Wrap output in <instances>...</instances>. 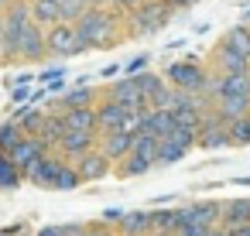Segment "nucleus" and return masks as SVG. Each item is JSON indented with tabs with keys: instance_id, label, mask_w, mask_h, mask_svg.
Wrapping results in <instances>:
<instances>
[{
	"instance_id": "obj_1",
	"label": "nucleus",
	"mask_w": 250,
	"mask_h": 236,
	"mask_svg": "<svg viewBox=\"0 0 250 236\" xmlns=\"http://www.w3.org/2000/svg\"><path fill=\"white\" fill-rule=\"evenodd\" d=\"M76 41L79 48H106L117 41V31H120V14H113L110 7H86L76 21Z\"/></svg>"
},
{
	"instance_id": "obj_2",
	"label": "nucleus",
	"mask_w": 250,
	"mask_h": 236,
	"mask_svg": "<svg viewBox=\"0 0 250 236\" xmlns=\"http://www.w3.org/2000/svg\"><path fill=\"white\" fill-rule=\"evenodd\" d=\"M171 21V11L165 0H144L141 7H134L127 14V38H147L154 31H161Z\"/></svg>"
},
{
	"instance_id": "obj_3",
	"label": "nucleus",
	"mask_w": 250,
	"mask_h": 236,
	"mask_svg": "<svg viewBox=\"0 0 250 236\" xmlns=\"http://www.w3.org/2000/svg\"><path fill=\"white\" fill-rule=\"evenodd\" d=\"M165 82L178 93H206V82H209V72L192 62V59H182V62H171L165 69Z\"/></svg>"
},
{
	"instance_id": "obj_4",
	"label": "nucleus",
	"mask_w": 250,
	"mask_h": 236,
	"mask_svg": "<svg viewBox=\"0 0 250 236\" xmlns=\"http://www.w3.org/2000/svg\"><path fill=\"white\" fill-rule=\"evenodd\" d=\"M45 48L48 55H59V59H69V55H83L79 41H76V28L69 21H59L52 28H45Z\"/></svg>"
},
{
	"instance_id": "obj_5",
	"label": "nucleus",
	"mask_w": 250,
	"mask_h": 236,
	"mask_svg": "<svg viewBox=\"0 0 250 236\" xmlns=\"http://www.w3.org/2000/svg\"><path fill=\"white\" fill-rule=\"evenodd\" d=\"M229 123L226 120H219L212 110L209 113H202V123H199V130H195V147H206V151H216V147H229Z\"/></svg>"
},
{
	"instance_id": "obj_6",
	"label": "nucleus",
	"mask_w": 250,
	"mask_h": 236,
	"mask_svg": "<svg viewBox=\"0 0 250 236\" xmlns=\"http://www.w3.org/2000/svg\"><path fill=\"white\" fill-rule=\"evenodd\" d=\"M219 212H223V202H195L182 209V229H212L219 226Z\"/></svg>"
},
{
	"instance_id": "obj_7",
	"label": "nucleus",
	"mask_w": 250,
	"mask_h": 236,
	"mask_svg": "<svg viewBox=\"0 0 250 236\" xmlns=\"http://www.w3.org/2000/svg\"><path fill=\"white\" fill-rule=\"evenodd\" d=\"M48 55V48H45V28H38L35 21L21 31V38H18V62H42Z\"/></svg>"
},
{
	"instance_id": "obj_8",
	"label": "nucleus",
	"mask_w": 250,
	"mask_h": 236,
	"mask_svg": "<svg viewBox=\"0 0 250 236\" xmlns=\"http://www.w3.org/2000/svg\"><path fill=\"white\" fill-rule=\"evenodd\" d=\"M103 96H110V99H113V103H120L124 110H147V103H144V96H141V89H137L134 76H124L120 82H110Z\"/></svg>"
},
{
	"instance_id": "obj_9",
	"label": "nucleus",
	"mask_w": 250,
	"mask_h": 236,
	"mask_svg": "<svg viewBox=\"0 0 250 236\" xmlns=\"http://www.w3.org/2000/svg\"><path fill=\"white\" fill-rule=\"evenodd\" d=\"M42 154H48V147H45V144H42L38 137H28V134H24V137H21V140H18V144H14L11 151H7L11 164H14V168H18L21 175H24V171H28V168H31V164H35V161H38Z\"/></svg>"
},
{
	"instance_id": "obj_10",
	"label": "nucleus",
	"mask_w": 250,
	"mask_h": 236,
	"mask_svg": "<svg viewBox=\"0 0 250 236\" xmlns=\"http://www.w3.org/2000/svg\"><path fill=\"white\" fill-rule=\"evenodd\" d=\"M62 154H55V151H48V154H42L28 171H24V181H31V185H38V188H52V181H55V171L62 168Z\"/></svg>"
},
{
	"instance_id": "obj_11",
	"label": "nucleus",
	"mask_w": 250,
	"mask_h": 236,
	"mask_svg": "<svg viewBox=\"0 0 250 236\" xmlns=\"http://www.w3.org/2000/svg\"><path fill=\"white\" fill-rule=\"evenodd\" d=\"M96 137H100V134H76V130H65L62 140L55 144V154H62L65 161H76V157L96 151Z\"/></svg>"
},
{
	"instance_id": "obj_12",
	"label": "nucleus",
	"mask_w": 250,
	"mask_h": 236,
	"mask_svg": "<svg viewBox=\"0 0 250 236\" xmlns=\"http://www.w3.org/2000/svg\"><path fill=\"white\" fill-rule=\"evenodd\" d=\"M72 168H76L79 181H103L106 175H113V164H110L100 151H89V154L76 157V161H72Z\"/></svg>"
},
{
	"instance_id": "obj_13",
	"label": "nucleus",
	"mask_w": 250,
	"mask_h": 236,
	"mask_svg": "<svg viewBox=\"0 0 250 236\" xmlns=\"http://www.w3.org/2000/svg\"><path fill=\"white\" fill-rule=\"evenodd\" d=\"M130 134H124V130H113V134H100L96 137V151L110 161V164H120L127 154H130Z\"/></svg>"
},
{
	"instance_id": "obj_14",
	"label": "nucleus",
	"mask_w": 250,
	"mask_h": 236,
	"mask_svg": "<svg viewBox=\"0 0 250 236\" xmlns=\"http://www.w3.org/2000/svg\"><path fill=\"white\" fill-rule=\"evenodd\" d=\"M93 110H96V134H113V130H120V127H124L127 110H124L120 103H113L110 96H103Z\"/></svg>"
},
{
	"instance_id": "obj_15",
	"label": "nucleus",
	"mask_w": 250,
	"mask_h": 236,
	"mask_svg": "<svg viewBox=\"0 0 250 236\" xmlns=\"http://www.w3.org/2000/svg\"><path fill=\"white\" fill-rule=\"evenodd\" d=\"M212 65H216V72H223V76H243V72H250V59L236 55V52L226 48L223 41H219L216 52H212Z\"/></svg>"
},
{
	"instance_id": "obj_16",
	"label": "nucleus",
	"mask_w": 250,
	"mask_h": 236,
	"mask_svg": "<svg viewBox=\"0 0 250 236\" xmlns=\"http://www.w3.org/2000/svg\"><path fill=\"white\" fill-rule=\"evenodd\" d=\"M147 233H154V226H151V209L124 212V219L117 222V236H147Z\"/></svg>"
},
{
	"instance_id": "obj_17",
	"label": "nucleus",
	"mask_w": 250,
	"mask_h": 236,
	"mask_svg": "<svg viewBox=\"0 0 250 236\" xmlns=\"http://www.w3.org/2000/svg\"><path fill=\"white\" fill-rule=\"evenodd\" d=\"M243 222H250V198H229V202H223V212H219V229H236V226H243Z\"/></svg>"
},
{
	"instance_id": "obj_18",
	"label": "nucleus",
	"mask_w": 250,
	"mask_h": 236,
	"mask_svg": "<svg viewBox=\"0 0 250 236\" xmlns=\"http://www.w3.org/2000/svg\"><path fill=\"white\" fill-rule=\"evenodd\" d=\"M62 123H65V130H76V134H96V110L93 106L65 110L62 113Z\"/></svg>"
},
{
	"instance_id": "obj_19",
	"label": "nucleus",
	"mask_w": 250,
	"mask_h": 236,
	"mask_svg": "<svg viewBox=\"0 0 250 236\" xmlns=\"http://www.w3.org/2000/svg\"><path fill=\"white\" fill-rule=\"evenodd\" d=\"M28 7H31V21L38 28L59 24V4H55V0H28Z\"/></svg>"
},
{
	"instance_id": "obj_20",
	"label": "nucleus",
	"mask_w": 250,
	"mask_h": 236,
	"mask_svg": "<svg viewBox=\"0 0 250 236\" xmlns=\"http://www.w3.org/2000/svg\"><path fill=\"white\" fill-rule=\"evenodd\" d=\"M62 134H65L62 113H45V123H42V130H38V140H42L48 151H55V144L62 140Z\"/></svg>"
},
{
	"instance_id": "obj_21",
	"label": "nucleus",
	"mask_w": 250,
	"mask_h": 236,
	"mask_svg": "<svg viewBox=\"0 0 250 236\" xmlns=\"http://www.w3.org/2000/svg\"><path fill=\"white\" fill-rule=\"evenodd\" d=\"M93 99H96V93H93V89L76 86V89H69V93L55 103V110H52V113H65V110H76V106H93Z\"/></svg>"
},
{
	"instance_id": "obj_22",
	"label": "nucleus",
	"mask_w": 250,
	"mask_h": 236,
	"mask_svg": "<svg viewBox=\"0 0 250 236\" xmlns=\"http://www.w3.org/2000/svg\"><path fill=\"white\" fill-rule=\"evenodd\" d=\"M130 154L141 157V161H147V164L154 168V164H158V137H151V134H134Z\"/></svg>"
},
{
	"instance_id": "obj_23",
	"label": "nucleus",
	"mask_w": 250,
	"mask_h": 236,
	"mask_svg": "<svg viewBox=\"0 0 250 236\" xmlns=\"http://www.w3.org/2000/svg\"><path fill=\"white\" fill-rule=\"evenodd\" d=\"M154 233H178L182 229V209H151Z\"/></svg>"
},
{
	"instance_id": "obj_24",
	"label": "nucleus",
	"mask_w": 250,
	"mask_h": 236,
	"mask_svg": "<svg viewBox=\"0 0 250 236\" xmlns=\"http://www.w3.org/2000/svg\"><path fill=\"white\" fill-rule=\"evenodd\" d=\"M226 48H233L236 55H243V59H250V28L247 24H233L223 38H219Z\"/></svg>"
},
{
	"instance_id": "obj_25",
	"label": "nucleus",
	"mask_w": 250,
	"mask_h": 236,
	"mask_svg": "<svg viewBox=\"0 0 250 236\" xmlns=\"http://www.w3.org/2000/svg\"><path fill=\"white\" fill-rule=\"evenodd\" d=\"M147 171H151V164L141 161V157H134V154H127L120 164H113V175L117 178H137V175H147Z\"/></svg>"
},
{
	"instance_id": "obj_26",
	"label": "nucleus",
	"mask_w": 250,
	"mask_h": 236,
	"mask_svg": "<svg viewBox=\"0 0 250 236\" xmlns=\"http://www.w3.org/2000/svg\"><path fill=\"white\" fill-rule=\"evenodd\" d=\"M24 181V175L11 164V157L4 154V151H0V188H4V192H11V188H18Z\"/></svg>"
},
{
	"instance_id": "obj_27",
	"label": "nucleus",
	"mask_w": 250,
	"mask_h": 236,
	"mask_svg": "<svg viewBox=\"0 0 250 236\" xmlns=\"http://www.w3.org/2000/svg\"><path fill=\"white\" fill-rule=\"evenodd\" d=\"M83 181H79V175H76V168H72V161H62V168L55 171V181H52V188H59V192H72V188H79Z\"/></svg>"
},
{
	"instance_id": "obj_28",
	"label": "nucleus",
	"mask_w": 250,
	"mask_h": 236,
	"mask_svg": "<svg viewBox=\"0 0 250 236\" xmlns=\"http://www.w3.org/2000/svg\"><path fill=\"white\" fill-rule=\"evenodd\" d=\"M134 82H137V89H141V96H144V103H147V99L165 86V76H154V72H147V69H144V72H137V76H134Z\"/></svg>"
},
{
	"instance_id": "obj_29",
	"label": "nucleus",
	"mask_w": 250,
	"mask_h": 236,
	"mask_svg": "<svg viewBox=\"0 0 250 236\" xmlns=\"http://www.w3.org/2000/svg\"><path fill=\"white\" fill-rule=\"evenodd\" d=\"M226 134H229V147H247L250 144V113L243 120H233Z\"/></svg>"
},
{
	"instance_id": "obj_30",
	"label": "nucleus",
	"mask_w": 250,
	"mask_h": 236,
	"mask_svg": "<svg viewBox=\"0 0 250 236\" xmlns=\"http://www.w3.org/2000/svg\"><path fill=\"white\" fill-rule=\"evenodd\" d=\"M188 151H182L175 140H168V137H161L158 140V164H175V161H182Z\"/></svg>"
},
{
	"instance_id": "obj_31",
	"label": "nucleus",
	"mask_w": 250,
	"mask_h": 236,
	"mask_svg": "<svg viewBox=\"0 0 250 236\" xmlns=\"http://www.w3.org/2000/svg\"><path fill=\"white\" fill-rule=\"evenodd\" d=\"M21 137H24V130H21L14 120H4V123H0V151H4V154H7Z\"/></svg>"
},
{
	"instance_id": "obj_32",
	"label": "nucleus",
	"mask_w": 250,
	"mask_h": 236,
	"mask_svg": "<svg viewBox=\"0 0 250 236\" xmlns=\"http://www.w3.org/2000/svg\"><path fill=\"white\" fill-rule=\"evenodd\" d=\"M175 96H178V89H171V86L165 82V86L147 99V110H171V106H175Z\"/></svg>"
},
{
	"instance_id": "obj_33",
	"label": "nucleus",
	"mask_w": 250,
	"mask_h": 236,
	"mask_svg": "<svg viewBox=\"0 0 250 236\" xmlns=\"http://www.w3.org/2000/svg\"><path fill=\"white\" fill-rule=\"evenodd\" d=\"M86 7H89L86 0H62V4H59V21H69V24H72Z\"/></svg>"
},
{
	"instance_id": "obj_34",
	"label": "nucleus",
	"mask_w": 250,
	"mask_h": 236,
	"mask_svg": "<svg viewBox=\"0 0 250 236\" xmlns=\"http://www.w3.org/2000/svg\"><path fill=\"white\" fill-rule=\"evenodd\" d=\"M168 140H175L182 151H192L195 147V130H185V127H171L168 130Z\"/></svg>"
},
{
	"instance_id": "obj_35",
	"label": "nucleus",
	"mask_w": 250,
	"mask_h": 236,
	"mask_svg": "<svg viewBox=\"0 0 250 236\" xmlns=\"http://www.w3.org/2000/svg\"><path fill=\"white\" fill-rule=\"evenodd\" d=\"M141 4H144V0H113L110 11H113V14H120V18H127V14H130L134 7H141Z\"/></svg>"
},
{
	"instance_id": "obj_36",
	"label": "nucleus",
	"mask_w": 250,
	"mask_h": 236,
	"mask_svg": "<svg viewBox=\"0 0 250 236\" xmlns=\"http://www.w3.org/2000/svg\"><path fill=\"white\" fill-rule=\"evenodd\" d=\"M144 69H147V55H137V59L124 69V76H137V72H144Z\"/></svg>"
},
{
	"instance_id": "obj_37",
	"label": "nucleus",
	"mask_w": 250,
	"mask_h": 236,
	"mask_svg": "<svg viewBox=\"0 0 250 236\" xmlns=\"http://www.w3.org/2000/svg\"><path fill=\"white\" fill-rule=\"evenodd\" d=\"M120 219H124V209H106L100 222H106V226H113V229H117V222H120Z\"/></svg>"
},
{
	"instance_id": "obj_38",
	"label": "nucleus",
	"mask_w": 250,
	"mask_h": 236,
	"mask_svg": "<svg viewBox=\"0 0 250 236\" xmlns=\"http://www.w3.org/2000/svg\"><path fill=\"white\" fill-rule=\"evenodd\" d=\"M168 4V11L175 14V11H185V7H192V4H199V0H165Z\"/></svg>"
},
{
	"instance_id": "obj_39",
	"label": "nucleus",
	"mask_w": 250,
	"mask_h": 236,
	"mask_svg": "<svg viewBox=\"0 0 250 236\" xmlns=\"http://www.w3.org/2000/svg\"><path fill=\"white\" fill-rule=\"evenodd\" d=\"M65 76H69V72H62V69H48V72H42L38 79H42V82H55V79H65Z\"/></svg>"
},
{
	"instance_id": "obj_40",
	"label": "nucleus",
	"mask_w": 250,
	"mask_h": 236,
	"mask_svg": "<svg viewBox=\"0 0 250 236\" xmlns=\"http://www.w3.org/2000/svg\"><path fill=\"white\" fill-rule=\"evenodd\" d=\"M83 229H86L83 222H65V226H62V233H65V236H79Z\"/></svg>"
},
{
	"instance_id": "obj_41",
	"label": "nucleus",
	"mask_w": 250,
	"mask_h": 236,
	"mask_svg": "<svg viewBox=\"0 0 250 236\" xmlns=\"http://www.w3.org/2000/svg\"><path fill=\"white\" fill-rule=\"evenodd\" d=\"M38 236H65V233H62V226H45V229H38Z\"/></svg>"
},
{
	"instance_id": "obj_42",
	"label": "nucleus",
	"mask_w": 250,
	"mask_h": 236,
	"mask_svg": "<svg viewBox=\"0 0 250 236\" xmlns=\"http://www.w3.org/2000/svg\"><path fill=\"white\" fill-rule=\"evenodd\" d=\"M226 236H250V222H243V226H236V229H229Z\"/></svg>"
},
{
	"instance_id": "obj_43",
	"label": "nucleus",
	"mask_w": 250,
	"mask_h": 236,
	"mask_svg": "<svg viewBox=\"0 0 250 236\" xmlns=\"http://www.w3.org/2000/svg\"><path fill=\"white\" fill-rule=\"evenodd\" d=\"M24 99H28V89L18 86V89H14V103H24Z\"/></svg>"
},
{
	"instance_id": "obj_44",
	"label": "nucleus",
	"mask_w": 250,
	"mask_h": 236,
	"mask_svg": "<svg viewBox=\"0 0 250 236\" xmlns=\"http://www.w3.org/2000/svg\"><path fill=\"white\" fill-rule=\"evenodd\" d=\"M86 4H89V7H110L113 0H86Z\"/></svg>"
},
{
	"instance_id": "obj_45",
	"label": "nucleus",
	"mask_w": 250,
	"mask_h": 236,
	"mask_svg": "<svg viewBox=\"0 0 250 236\" xmlns=\"http://www.w3.org/2000/svg\"><path fill=\"white\" fill-rule=\"evenodd\" d=\"M117 72H120V69H117V65H106V69H103V72H100V76H103V79H110V76H117Z\"/></svg>"
},
{
	"instance_id": "obj_46",
	"label": "nucleus",
	"mask_w": 250,
	"mask_h": 236,
	"mask_svg": "<svg viewBox=\"0 0 250 236\" xmlns=\"http://www.w3.org/2000/svg\"><path fill=\"white\" fill-rule=\"evenodd\" d=\"M202 236H226V229H219V226H212V229H206Z\"/></svg>"
},
{
	"instance_id": "obj_47",
	"label": "nucleus",
	"mask_w": 250,
	"mask_h": 236,
	"mask_svg": "<svg viewBox=\"0 0 250 236\" xmlns=\"http://www.w3.org/2000/svg\"><path fill=\"white\" fill-rule=\"evenodd\" d=\"M14 4V0H0V11H4V7H11Z\"/></svg>"
},
{
	"instance_id": "obj_48",
	"label": "nucleus",
	"mask_w": 250,
	"mask_h": 236,
	"mask_svg": "<svg viewBox=\"0 0 250 236\" xmlns=\"http://www.w3.org/2000/svg\"><path fill=\"white\" fill-rule=\"evenodd\" d=\"M233 185H250V178H236V181H233Z\"/></svg>"
},
{
	"instance_id": "obj_49",
	"label": "nucleus",
	"mask_w": 250,
	"mask_h": 236,
	"mask_svg": "<svg viewBox=\"0 0 250 236\" xmlns=\"http://www.w3.org/2000/svg\"><path fill=\"white\" fill-rule=\"evenodd\" d=\"M243 18H247V24H250V7H247V11H243Z\"/></svg>"
},
{
	"instance_id": "obj_50",
	"label": "nucleus",
	"mask_w": 250,
	"mask_h": 236,
	"mask_svg": "<svg viewBox=\"0 0 250 236\" xmlns=\"http://www.w3.org/2000/svg\"><path fill=\"white\" fill-rule=\"evenodd\" d=\"M147 236H171V233H147Z\"/></svg>"
},
{
	"instance_id": "obj_51",
	"label": "nucleus",
	"mask_w": 250,
	"mask_h": 236,
	"mask_svg": "<svg viewBox=\"0 0 250 236\" xmlns=\"http://www.w3.org/2000/svg\"><path fill=\"white\" fill-rule=\"evenodd\" d=\"M0 41H4V21H0Z\"/></svg>"
},
{
	"instance_id": "obj_52",
	"label": "nucleus",
	"mask_w": 250,
	"mask_h": 236,
	"mask_svg": "<svg viewBox=\"0 0 250 236\" xmlns=\"http://www.w3.org/2000/svg\"><path fill=\"white\" fill-rule=\"evenodd\" d=\"M55 4H62V0H55Z\"/></svg>"
},
{
	"instance_id": "obj_53",
	"label": "nucleus",
	"mask_w": 250,
	"mask_h": 236,
	"mask_svg": "<svg viewBox=\"0 0 250 236\" xmlns=\"http://www.w3.org/2000/svg\"><path fill=\"white\" fill-rule=\"evenodd\" d=\"M0 236H7V233H0Z\"/></svg>"
}]
</instances>
